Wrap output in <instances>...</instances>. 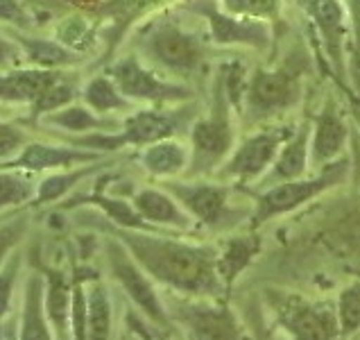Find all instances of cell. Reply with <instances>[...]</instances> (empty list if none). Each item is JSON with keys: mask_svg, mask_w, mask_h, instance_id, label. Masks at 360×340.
Here are the masks:
<instances>
[{"mask_svg": "<svg viewBox=\"0 0 360 340\" xmlns=\"http://www.w3.org/2000/svg\"><path fill=\"white\" fill-rule=\"evenodd\" d=\"M116 236L157 284L193 300H224L215 250L139 229H118Z\"/></svg>", "mask_w": 360, "mask_h": 340, "instance_id": "1", "label": "cell"}, {"mask_svg": "<svg viewBox=\"0 0 360 340\" xmlns=\"http://www.w3.org/2000/svg\"><path fill=\"white\" fill-rule=\"evenodd\" d=\"M265 304L270 308L274 325L281 329L288 340H338L335 304L311 302L297 293L267 291Z\"/></svg>", "mask_w": 360, "mask_h": 340, "instance_id": "2", "label": "cell"}, {"mask_svg": "<svg viewBox=\"0 0 360 340\" xmlns=\"http://www.w3.org/2000/svg\"><path fill=\"white\" fill-rule=\"evenodd\" d=\"M107 263H109L111 277L118 282L122 293H125L129 297V302L148 317L152 327L157 329V332L172 334V329L177 325L172 322L166 302L161 300V295L157 293V288H154V279L136 263V259H134L127 247L118 239L107 241Z\"/></svg>", "mask_w": 360, "mask_h": 340, "instance_id": "3", "label": "cell"}, {"mask_svg": "<svg viewBox=\"0 0 360 340\" xmlns=\"http://www.w3.org/2000/svg\"><path fill=\"white\" fill-rule=\"evenodd\" d=\"M168 313L174 325L184 327L191 340H254L250 327L240 322L224 300H172Z\"/></svg>", "mask_w": 360, "mask_h": 340, "instance_id": "4", "label": "cell"}, {"mask_svg": "<svg viewBox=\"0 0 360 340\" xmlns=\"http://www.w3.org/2000/svg\"><path fill=\"white\" fill-rule=\"evenodd\" d=\"M340 177H342V170L331 168V170L322 172L320 177L288 180V182L279 184V187H272L270 191H265L261 198L256 200V211H254L252 225L259 227L270 218H274V215H281V213H288L297 207H302L304 202L313 200L315 195H320L328 187H333V182H338Z\"/></svg>", "mask_w": 360, "mask_h": 340, "instance_id": "5", "label": "cell"}, {"mask_svg": "<svg viewBox=\"0 0 360 340\" xmlns=\"http://www.w3.org/2000/svg\"><path fill=\"white\" fill-rule=\"evenodd\" d=\"M166 191L177 200L191 218L207 227H220L229 215L227 189L215 184H166Z\"/></svg>", "mask_w": 360, "mask_h": 340, "instance_id": "6", "label": "cell"}, {"mask_svg": "<svg viewBox=\"0 0 360 340\" xmlns=\"http://www.w3.org/2000/svg\"><path fill=\"white\" fill-rule=\"evenodd\" d=\"M231 148V127L224 107H215L207 120L198 122L193 130V175L207 172L215 168L224 154Z\"/></svg>", "mask_w": 360, "mask_h": 340, "instance_id": "7", "label": "cell"}, {"mask_svg": "<svg viewBox=\"0 0 360 340\" xmlns=\"http://www.w3.org/2000/svg\"><path fill=\"white\" fill-rule=\"evenodd\" d=\"M174 132V120L170 116H161L154 111H141L136 116H131L125 125V132L118 137H84L77 139V146L86 148H100V150H116L125 143H157Z\"/></svg>", "mask_w": 360, "mask_h": 340, "instance_id": "8", "label": "cell"}, {"mask_svg": "<svg viewBox=\"0 0 360 340\" xmlns=\"http://www.w3.org/2000/svg\"><path fill=\"white\" fill-rule=\"evenodd\" d=\"M111 80L116 82L120 94H125L129 98H139V100H172V98L184 96L181 89L163 84V82H159L152 73H148L134 57L118 61V64L111 68Z\"/></svg>", "mask_w": 360, "mask_h": 340, "instance_id": "9", "label": "cell"}, {"mask_svg": "<svg viewBox=\"0 0 360 340\" xmlns=\"http://www.w3.org/2000/svg\"><path fill=\"white\" fill-rule=\"evenodd\" d=\"M150 53L154 59H159L163 66L177 68V70H191L200 64L202 50L200 44L191 34L181 32L179 27H159L150 37Z\"/></svg>", "mask_w": 360, "mask_h": 340, "instance_id": "10", "label": "cell"}, {"mask_svg": "<svg viewBox=\"0 0 360 340\" xmlns=\"http://www.w3.org/2000/svg\"><path fill=\"white\" fill-rule=\"evenodd\" d=\"M283 139L281 132H265L243 143V148L231 157V161L224 166L222 175L231 180H252L261 175L272 163L279 143Z\"/></svg>", "mask_w": 360, "mask_h": 340, "instance_id": "11", "label": "cell"}, {"mask_svg": "<svg viewBox=\"0 0 360 340\" xmlns=\"http://www.w3.org/2000/svg\"><path fill=\"white\" fill-rule=\"evenodd\" d=\"M96 152H82L75 148H59V146H46V143H27L23 152L14 161H9L3 168L12 170H27V172H41V170H59L75 166L82 161H96Z\"/></svg>", "mask_w": 360, "mask_h": 340, "instance_id": "12", "label": "cell"}, {"mask_svg": "<svg viewBox=\"0 0 360 340\" xmlns=\"http://www.w3.org/2000/svg\"><path fill=\"white\" fill-rule=\"evenodd\" d=\"M44 286L46 279L39 272L27 277L16 340H55V332L48 322L44 308Z\"/></svg>", "mask_w": 360, "mask_h": 340, "instance_id": "13", "label": "cell"}, {"mask_svg": "<svg viewBox=\"0 0 360 340\" xmlns=\"http://www.w3.org/2000/svg\"><path fill=\"white\" fill-rule=\"evenodd\" d=\"M44 286V308L50 327L55 332V340H73L70 338V302H73V279H66L64 272L50 270L46 272Z\"/></svg>", "mask_w": 360, "mask_h": 340, "instance_id": "14", "label": "cell"}, {"mask_svg": "<svg viewBox=\"0 0 360 340\" xmlns=\"http://www.w3.org/2000/svg\"><path fill=\"white\" fill-rule=\"evenodd\" d=\"M295 96V77L290 70L259 73L250 89V105L259 113H270L290 105Z\"/></svg>", "mask_w": 360, "mask_h": 340, "instance_id": "15", "label": "cell"}, {"mask_svg": "<svg viewBox=\"0 0 360 340\" xmlns=\"http://www.w3.org/2000/svg\"><path fill=\"white\" fill-rule=\"evenodd\" d=\"M134 207L143 215V220L152 225H166L174 227V229H186L191 227V215L188 211L179 209L177 200L166 191L157 189H143L134 195Z\"/></svg>", "mask_w": 360, "mask_h": 340, "instance_id": "16", "label": "cell"}, {"mask_svg": "<svg viewBox=\"0 0 360 340\" xmlns=\"http://www.w3.org/2000/svg\"><path fill=\"white\" fill-rule=\"evenodd\" d=\"M61 80L59 73L48 68L34 70H14V73H0V100L5 102H37L41 94Z\"/></svg>", "mask_w": 360, "mask_h": 340, "instance_id": "17", "label": "cell"}, {"mask_svg": "<svg viewBox=\"0 0 360 340\" xmlns=\"http://www.w3.org/2000/svg\"><path fill=\"white\" fill-rule=\"evenodd\" d=\"M259 236H243V239H233L224 245V250L218 252V275L224 284V288H229L236 279L240 277V272L247 265L252 263V259L259 254Z\"/></svg>", "mask_w": 360, "mask_h": 340, "instance_id": "18", "label": "cell"}, {"mask_svg": "<svg viewBox=\"0 0 360 340\" xmlns=\"http://www.w3.org/2000/svg\"><path fill=\"white\" fill-rule=\"evenodd\" d=\"M89 340H111L114 338V311L111 297L105 284L98 279L89 288Z\"/></svg>", "mask_w": 360, "mask_h": 340, "instance_id": "19", "label": "cell"}, {"mask_svg": "<svg viewBox=\"0 0 360 340\" xmlns=\"http://www.w3.org/2000/svg\"><path fill=\"white\" fill-rule=\"evenodd\" d=\"M345 137H347V130L342 125V120L335 116L333 109H326L322 113V118L317 120L315 141H313V161L315 163L331 161L335 154L342 150Z\"/></svg>", "mask_w": 360, "mask_h": 340, "instance_id": "20", "label": "cell"}, {"mask_svg": "<svg viewBox=\"0 0 360 340\" xmlns=\"http://www.w3.org/2000/svg\"><path fill=\"white\" fill-rule=\"evenodd\" d=\"M313 3V16L317 18L322 34L326 39L328 53H331L335 64L342 59V9L335 0H311Z\"/></svg>", "mask_w": 360, "mask_h": 340, "instance_id": "21", "label": "cell"}, {"mask_svg": "<svg viewBox=\"0 0 360 340\" xmlns=\"http://www.w3.org/2000/svg\"><path fill=\"white\" fill-rule=\"evenodd\" d=\"M184 150L177 143H166V141H157L146 150L143 154V166H146L152 175L157 177H168L184 168Z\"/></svg>", "mask_w": 360, "mask_h": 340, "instance_id": "22", "label": "cell"}, {"mask_svg": "<svg viewBox=\"0 0 360 340\" xmlns=\"http://www.w3.org/2000/svg\"><path fill=\"white\" fill-rule=\"evenodd\" d=\"M94 172V168H82V170H73V172H57V175H50L44 182L37 187V193H34V200L32 204L34 207H41V204H50V202H57L59 198H64V195L75 187L77 182H82L86 177V175Z\"/></svg>", "mask_w": 360, "mask_h": 340, "instance_id": "23", "label": "cell"}, {"mask_svg": "<svg viewBox=\"0 0 360 340\" xmlns=\"http://www.w3.org/2000/svg\"><path fill=\"white\" fill-rule=\"evenodd\" d=\"M340 338L347 340L360 332V282L349 284L335 302Z\"/></svg>", "mask_w": 360, "mask_h": 340, "instance_id": "24", "label": "cell"}, {"mask_svg": "<svg viewBox=\"0 0 360 340\" xmlns=\"http://www.w3.org/2000/svg\"><path fill=\"white\" fill-rule=\"evenodd\" d=\"M34 182L27 175H20L16 170L0 172V211L34 200Z\"/></svg>", "mask_w": 360, "mask_h": 340, "instance_id": "25", "label": "cell"}, {"mask_svg": "<svg viewBox=\"0 0 360 340\" xmlns=\"http://www.w3.org/2000/svg\"><path fill=\"white\" fill-rule=\"evenodd\" d=\"M308 132L302 130L297 134V139L288 146L279 161H276V168H274V175L279 180H297L302 177V172L306 170V163H308Z\"/></svg>", "mask_w": 360, "mask_h": 340, "instance_id": "26", "label": "cell"}, {"mask_svg": "<svg viewBox=\"0 0 360 340\" xmlns=\"http://www.w3.org/2000/svg\"><path fill=\"white\" fill-rule=\"evenodd\" d=\"M89 202L98 204V207L105 211L111 220H114L116 225H120V229H139V232L148 229V222L143 220V215L136 211L134 204H127L122 200H114V198H105V195H91Z\"/></svg>", "mask_w": 360, "mask_h": 340, "instance_id": "27", "label": "cell"}, {"mask_svg": "<svg viewBox=\"0 0 360 340\" xmlns=\"http://www.w3.org/2000/svg\"><path fill=\"white\" fill-rule=\"evenodd\" d=\"M23 48L32 64H37L41 68H48V70L53 66H64V64H70V61H73L68 50H64L59 44H53V41H44V39L23 41Z\"/></svg>", "mask_w": 360, "mask_h": 340, "instance_id": "28", "label": "cell"}, {"mask_svg": "<svg viewBox=\"0 0 360 340\" xmlns=\"http://www.w3.org/2000/svg\"><path fill=\"white\" fill-rule=\"evenodd\" d=\"M84 100L89 102L96 111H109L125 107V100L120 98L116 82H111L107 77H96L84 91Z\"/></svg>", "mask_w": 360, "mask_h": 340, "instance_id": "29", "label": "cell"}, {"mask_svg": "<svg viewBox=\"0 0 360 340\" xmlns=\"http://www.w3.org/2000/svg\"><path fill=\"white\" fill-rule=\"evenodd\" d=\"M20 265H23V256H20V252H14L5 261V265L0 267V322L5 320L7 313H9V308H12L14 288H16Z\"/></svg>", "mask_w": 360, "mask_h": 340, "instance_id": "30", "label": "cell"}, {"mask_svg": "<svg viewBox=\"0 0 360 340\" xmlns=\"http://www.w3.org/2000/svg\"><path fill=\"white\" fill-rule=\"evenodd\" d=\"M30 229V218L27 215H18L0 225V267L5 265V261L14 254L18 243L25 239V234Z\"/></svg>", "mask_w": 360, "mask_h": 340, "instance_id": "31", "label": "cell"}, {"mask_svg": "<svg viewBox=\"0 0 360 340\" xmlns=\"http://www.w3.org/2000/svg\"><path fill=\"white\" fill-rule=\"evenodd\" d=\"M73 84H68L64 80H57L53 87H50L46 94H41V98L37 102H32V113L39 116V113H46V111H55L59 107L68 105L73 100Z\"/></svg>", "mask_w": 360, "mask_h": 340, "instance_id": "32", "label": "cell"}, {"mask_svg": "<svg viewBox=\"0 0 360 340\" xmlns=\"http://www.w3.org/2000/svg\"><path fill=\"white\" fill-rule=\"evenodd\" d=\"M48 120L55 122V125L66 127V130H73V132L91 130V127L98 125V120H96L94 113L86 111V109H82V107H68L64 111L55 113V116H50Z\"/></svg>", "mask_w": 360, "mask_h": 340, "instance_id": "33", "label": "cell"}, {"mask_svg": "<svg viewBox=\"0 0 360 340\" xmlns=\"http://www.w3.org/2000/svg\"><path fill=\"white\" fill-rule=\"evenodd\" d=\"M211 25H213V32H215V37H218V41L250 39V37H254L252 32H256V30L247 27V25H236L229 18H220L218 14H211Z\"/></svg>", "mask_w": 360, "mask_h": 340, "instance_id": "34", "label": "cell"}, {"mask_svg": "<svg viewBox=\"0 0 360 340\" xmlns=\"http://www.w3.org/2000/svg\"><path fill=\"white\" fill-rule=\"evenodd\" d=\"M27 137L20 132L16 125H7V122H0V159H7L16 154L20 148L27 146Z\"/></svg>", "mask_w": 360, "mask_h": 340, "instance_id": "35", "label": "cell"}, {"mask_svg": "<svg viewBox=\"0 0 360 340\" xmlns=\"http://www.w3.org/2000/svg\"><path fill=\"white\" fill-rule=\"evenodd\" d=\"M231 12L250 16H270L276 9V0H224Z\"/></svg>", "mask_w": 360, "mask_h": 340, "instance_id": "36", "label": "cell"}, {"mask_svg": "<svg viewBox=\"0 0 360 340\" xmlns=\"http://www.w3.org/2000/svg\"><path fill=\"white\" fill-rule=\"evenodd\" d=\"M250 334H252L254 340H288L281 329L276 325L272 329L270 325H267V320L263 315H256L250 320Z\"/></svg>", "mask_w": 360, "mask_h": 340, "instance_id": "37", "label": "cell"}, {"mask_svg": "<svg viewBox=\"0 0 360 340\" xmlns=\"http://www.w3.org/2000/svg\"><path fill=\"white\" fill-rule=\"evenodd\" d=\"M0 20L27 27V14L18 5V0H0Z\"/></svg>", "mask_w": 360, "mask_h": 340, "instance_id": "38", "label": "cell"}, {"mask_svg": "<svg viewBox=\"0 0 360 340\" xmlns=\"http://www.w3.org/2000/svg\"><path fill=\"white\" fill-rule=\"evenodd\" d=\"M16 57V48L5 37H0V68H7Z\"/></svg>", "mask_w": 360, "mask_h": 340, "instance_id": "39", "label": "cell"}, {"mask_svg": "<svg viewBox=\"0 0 360 340\" xmlns=\"http://www.w3.org/2000/svg\"><path fill=\"white\" fill-rule=\"evenodd\" d=\"M349 5H352V12H354V20L358 25V37H360V0H349ZM360 41V39H358Z\"/></svg>", "mask_w": 360, "mask_h": 340, "instance_id": "40", "label": "cell"}, {"mask_svg": "<svg viewBox=\"0 0 360 340\" xmlns=\"http://www.w3.org/2000/svg\"><path fill=\"white\" fill-rule=\"evenodd\" d=\"M154 340H172V334H163V332H157V334H154Z\"/></svg>", "mask_w": 360, "mask_h": 340, "instance_id": "41", "label": "cell"}, {"mask_svg": "<svg viewBox=\"0 0 360 340\" xmlns=\"http://www.w3.org/2000/svg\"><path fill=\"white\" fill-rule=\"evenodd\" d=\"M5 340H16V332H14V329H12V332H7Z\"/></svg>", "mask_w": 360, "mask_h": 340, "instance_id": "42", "label": "cell"}, {"mask_svg": "<svg viewBox=\"0 0 360 340\" xmlns=\"http://www.w3.org/2000/svg\"><path fill=\"white\" fill-rule=\"evenodd\" d=\"M118 340H129V338H127V336H125V334H122V336H120V338H118Z\"/></svg>", "mask_w": 360, "mask_h": 340, "instance_id": "43", "label": "cell"}]
</instances>
